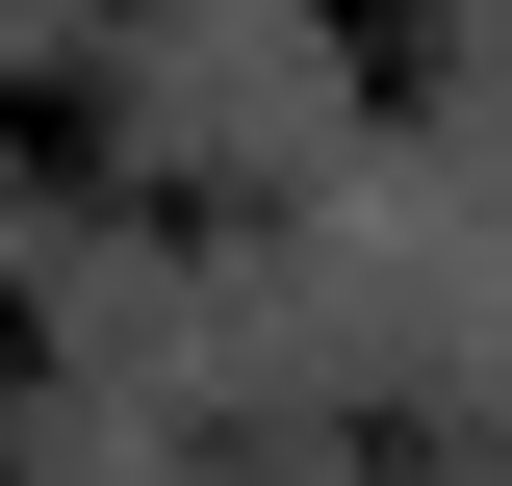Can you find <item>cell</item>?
Segmentation results:
<instances>
[{
  "label": "cell",
  "instance_id": "1",
  "mask_svg": "<svg viewBox=\"0 0 512 486\" xmlns=\"http://www.w3.org/2000/svg\"><path fill=\"white\" fill-rule=\"evenodd\" d=\"M0 486H26V461H0Z\"/></svg>",
  "mask_w": 512,
  "mask_h": 486
}]
</instances>
